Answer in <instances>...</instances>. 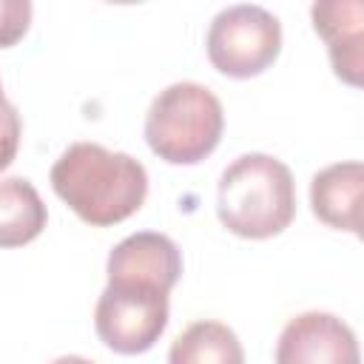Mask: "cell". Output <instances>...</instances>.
Segmentation results:
<instances>
[{"label":"cell","instance_id":"5b68a950","mask_svg":"<svg viewBox=\"0 0 364 364\" xmlns=\"http://www.w3.org/2000/svg\"><path fill=\"white\" fill-rule=\"evenodd\" d=\"M168 293L151 284L108 282L94 307L100 341L119 355L148 353L168 327Z\"/></svg>","mask_w":364,"mask_h":364},{"label":"cell","instance_id":"30bf717a","mask_svg":"<svg viewBox=\"0 0 364 364\" xmlns=\"http://www.w3.org/2000/svg\"><path fill=\"white\" fill-rule=\"evenodd\" d=\"M48 210L23 176H0V247H23L46 228Z\"/></svg>","mask_w":364,"mask_h":364},{"label":"cell","instance_id":"3957f363","mask_svg":"<svg viewBox=\"0 0 364 364\" xmlns=\"http://www.w3.org/2000/svg\"><path fill=\"white\" fill-rule=\"evenodd\" d=\"M225 131L219 97L202 82H171L145 114V142L168 165H196L210 156Z\"/></svg>","mask_w":364,"mask_h":364},{"label":"cell","instance_id":"5bb4252c","mask_svg":"<svg viewBox=\"0 0 364 364\" xmlns=\"http://www.w3.org/2000/svg\"><path fill=\"white\" fill-rule=\"evenodd\" d=\"M48 364H94V361H88V358H82V355H60V358H54V361H48Z\"/></svg>","mask_w":364,"mask_h":364},{"label":"cell","instance_id":"9c48e42d","mask_svg":"<svg viewBox=\"0 0 364 364\" xmlns=\"http://www.w3.org/2000/svg\"><path fill=\"white\" fill-rule=\"evenodd\" d=\"M364 165L358 159L333 162L310 179V208L318 222L361 236Z\"/></svg>","mask_w":364,"mask_h":364},{"label":"cell","instance_id":"7a4b0ae2","mask_svg":"<svg viewBox=\"0 0 364 364\" xmlns=\"http://www.w3.org/2000/svg\"><path fill=\"white\" fill-rule=\"evenodd\" d=\"M219 222L242 239H270L296 216L293 171L270 154H242L219 176Z\"/></svg>","mask_w":364,"mask_h":364},{"label":"cell","instance_id":"7c38bea8","mask_svg":"<svg viewBox=\"0 0 364 364\" xmlns=\"http://www.w3.org/2000/svg\"><path fill=\"white\" fill-rule=\"evenodd\" d=\"M34 6L28 0H0V48L14 46L31 26Z\"/></svg>","mask_w":364,"mask_h":364},{"label":"cell","instance_id":"ba28073f","mask_svg":"<svg viewBox=\"0 0 364 364\" xmlns=\"http://www.w3.org/2000/svg\"><path fill=\"white\" fill-rule=\"evenodd\" d=\"M313 28L327 43V57L338 80L358 88L364 74V3L316 0L310 6Z\"/></svg>","mask_w":364,"mask_h":364},{"label":"cell","instance_id":"4fadbf2b","mask_svg":"<svg viewBox=\"0 0 364 364\" xmlns=\"http://www.w3.org/2000/svg\"><path fill=\"white\" fill-rule=\"evenodd\" d=\"M20 134H23L20 114L9 102L6 91H3V82H0V171H6L14 162L17 148H20Z\"/></svg>","mask_w":364,"mask_h":364},{"label":"cell","instance_id":"8fae6325","mask_svg":"<svg viewBox=\"0 0 364 364\" xmlns=\"http://www.w3.org/2000/svg\"><path fill=\"white\" fill-rule=\"evenodd\" d=\"M168 364H245V347L228 324L202 318L171 341Z\"/></svg>","mask_w":364,"mask_h":364},{"label":"cell","instance_id":"52a82bcc","mask_svg":"<svg viewBox=\"0 0 364 364\" xmlns=\"http://www.w3.org/2000/svg\"><path fill=\"white\" fill-rule=\"evenodd\" d=\"M105 273L108 282L151 284L162 293H171L182 276V253L171 236L139 230L114 245L105 262Z\"/></svg>","mask_w":364,"mask_h":364},{"label":"cell","instance_id":"277c9868","mask_svg":"<svg viewBox=\"0 0 364 364\" xmlns=\"http://www.w3.org/2000/svg\"><path fill=\"white\" fill-rule=\"evenodd\" d=\"M205 48L219 74L250 80L276 63L282 51V23L262 6L236 3L210 20Z\"/></svg>","mask_w":364,"mask_h":364},{"label":"cell","instance_id":"8992f818","mask_svg":"<svg viewBox=\"0 0 364 364\" xmlns=\"http://www.w3.org/2000/svg\"><path fill=\"white\" fill-rule=\"evenodd\" d=\"M276 364H361V353L347 321L324 310H307L282 327Z\"/></svg>","mask_w":364,"mask_h":364},{"label":"cell","instance_id":"6da1fadb","mask_svg":"<svg viewBox=\"0 0 364 364\" xmlns=\"http://www.w3.org/2000/svg\"><path fill=\"white\" fill-rule=\"evenodd\" d=\"M54 193L88 225L108 228L134 216L148 196V171L100 142H71L51 165Z\"/></svg>","mask_w":364,"mask_h":364}]
</instances>
